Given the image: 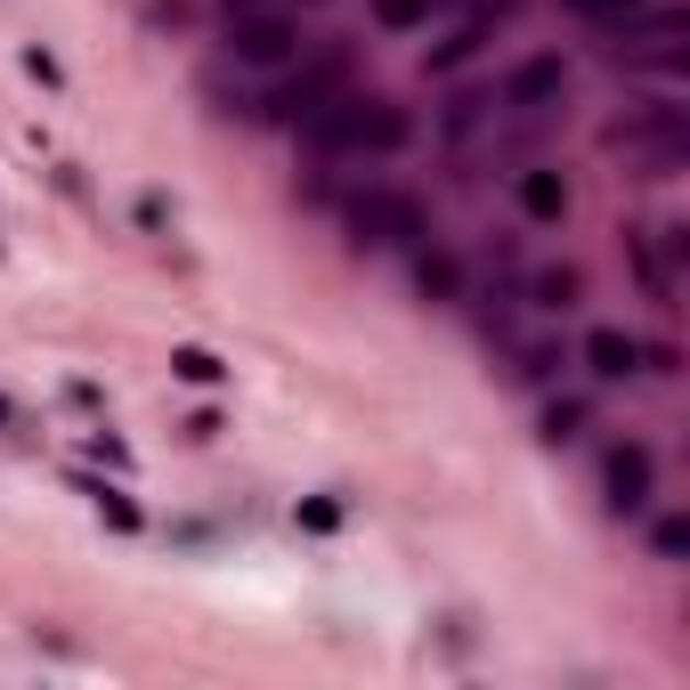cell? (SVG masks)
I'll return each mask as SVG.
<instances>
[{
	"label": "cell",
	"instance_id": "cell-1",
	"mask_svg": "<svg viewBox=\"0 0 690 690\" xmlns=\"http://www.w3.org/2000/svg\"><path fill=\"white\" fill-rule=\"evenodd\" d=\"M220 41H227V57H236V66H253V74L292 66V57H301V25H292L285 9H236Z\"/></svg>",
	"mask_w": 690,
	"mask_h": 690
},
{
	"label": "cell",
	"instance_id": "cell-2",
	"mask_svg": "<svg viewBox=\"0 0 690 690\" xmlns=\"http://www.w3.org/2000/svg\"><path fill=\"white\" fill-rule=\"evenodd\" d=\"M342 220H349L358 244H390V253H399V244H423V203L399 196V187H366V196H349Z\"/></svg>",
	"mask_w": 690,
	"mask_h": 690
},
{
	"label": "cell",
	"instance_id": "cell-3",
	"mask_svg": "<svg viewBox=\"0 0 690 690\" xmlns=\"http://www.w3.org/2000/svg\"><path fill=\"white\" fill-rule=\"evenodd\" d=\"M601 496H610L617 520L650 512V447H610V464H601Z\"/></svg>",
	"mask_w": 690,
	"mask_h": 690
},
{
	"label": "cell",
	"instance_id": "cell-4",
	"mask_svg": "<svg viewBox=\"0 0 690 690\" xmlns=\"http://www.w3.org/2000/svg\"><path fill=\"white\" fill-rule=\"evenodd\" d=\"M496 98H504L512 114H553L560 98H569V66H560V57H528V66H520Z\"/></svg>",
	"mask_w": 690,
	"mask_h": 690
},
{
	"label": "cell",
	"instance_id": "cell-5",
	"mask_svg": "<svg viewBox=\"0 0 690 690\" xmlns=\"http://www.w3.org/2000/svg\"><path fill=\"white\" fill-rule=\"evenodd\" d=\"M496 25H504V9H496V16H464V25H455L447 41H431V49H423V66H431V74H455V66H471V57L496 41Z\"/></svg>",
	"mask_w": 690,
	"mask_h": 690
},
{
	"label": "cell",
	"instance_id": "cell-6",
	"mask_svg": "<svg viewBox=\"0 0 690 690\" xmlns=\"http://www.w3.org/2000/svg\"><path fill=\"white\" fill-rule=\"evenodd\" d=\"M585 366H593V382H625V374L642 366V342L617 333V325H601V333H585Z\"/></svg>",
	"mask_w": 690,
	"mask_h": 690
},
{
	"label": "cell",
	"instance_id": "cell-7",
	"mask_svg": "<svg viewBox=\"0 0 690 690\" xmlns=\"http://www.w3.org/2000/svg\"><path fill=\"white\" fill-rule=\"evenodd\" d=\"M504 358H512V382H553L560 366H569V342H553V333H536V342H504Z\"/></svg>",
	"mask_w": 690,
	"mask_h": 690
},
{
	"label": "cell",
	"instance_id": "cell-8",
	"mask_svg": "<svg viewBox=\"0 0 690 690\" xmlns=\"http://www.w3.org/2000/svg\"><path fill=\"white\" fill-rule=\"evenodd\" d=\"M520 212H528V220H569V179L545 171V163L520 171Z\"/></svg>",
	"mask_w": 690,
	"mask_h": 690
},
{
	"label": "cell",
	"instance_id": "cell-9",
	"mask_svg": "<svg viewBox=\"0 0 690 690\" xmlns=\"http://www.w3.org/2000/svg\"><path fill=\"white\" fill-rule=\"evenodd\" d=\"M414 292H423V301H464V260L455 253H414Z\"/></svg>",
	"mask_w": 690,
	"mask_h": 690
},
{
	"label": "cell",
	"instance_id": "cell-10",
	"mask_svg": "<svg viewBox=\"0 0 690 690\" xmlns=\"http://www.w3.org/2000/svg\"><path fill=\"white\" fill-rule=\"evenodd\" d=\"M520 301H528V309H577L585 277H577V268H536V277L520 285Z\"/></svg>",
	"mask_w": 690,
	"mask_h": 690
},
{
	"label": "cell",
	"instance_id": "cell-11",
	"mask_svg": "<svg viewBox=\"0 0 690 690\" xmlns=\"http://www.w3.org/2000/svg\"><path fill=\"white\" fill-rule=\"evenodd\" d=\"M488 114H504V98H496V90H455L447 98V138H471Z\"/></svg>",
	"mask_w": 690,
	"mask_h": 690
},
{
	"label": "cell",
	"instance_id": "cell-12",
	"mask_svg": "<svg viewBox=\"0 0 690 690\" xmlns=\"http://www.w3.org/2000/svg\"><path fill=\"white\" fill-rule=\"evenodd\" d=\"M650 553L666 560V569L690 560V520H682V512H658V520H650Z\"/></svg>",
	"mask_w": 690,
	"mask_h": 690
},
{
	"label": "cell",
	"instance_id": "cell-13",
	"mask_svg": "<svg viewBox=\"0 0 690 690\" xmlns=\"http://www.w3.org/2000/svg\"><path fill=\"white\" fill-rule=\"evenodd\" d=\"M431 0H374V25H382V33H414V25H431Z\"/></svg>",
	"mask_w": 690,
	"mask_h": 690
},
{
	"label": "cell",
	"instance_id": "cell-14",
	"mask_svg": "<svg viewBox=\"0 0 690 690\" xmlns=\"http://www.w3.org/2000/svg\"><path fill=\"white\" fill-rule=\"evenodd\" d=\"M634 9H650V0H569V16H585L593 33H610V25H625Z\"/></svg>",
	"mask_w": 690,
	"mask_h": 690
},
{
	"label": "cell",
	"instance_id": "cell-15",
	"mask_svg": "<svg viewBox=\"0 0 690 690\" xmlns=\"http://www.w3.org/2000/svg\"><path fill=\"white\" fill-rule=\"evenodd\" d=\"M171 374H179V382H220V358H212V349H171Z\"/></svg>",
	"mask_w": 690,
	"mask_h": 690
},
{
	"label": "cell",
	"instance_id": "cell-16",
	"mask_svg": "<svg viewBox=\"0 0 690 690\" xmlns=\"http://www.w3.org/2000/svg\"><path fill=\"white\" fill-rule=\"evenodd\" d=\"M585 414H593L585 399H553V407H545V438H577V431H585Z\"/></svg>",
	"mask_w": 690,
	"mask_h": 690
},
{
	"label": "cell",
	"instance_id": "cell-17",
	"mask_svg": "<svg viewBox=\"0 0 690 690\" xmlns=\"http://www.w3.org/2000/svg\"><path fill=\"white\" fill-rule=\"evenodd\" d=\"M25 74H33V81H49V90H57V81H66V66H57L49 49H25Z\"/></svg>",
	"mask_w": 690,
	"mask_h": 690
},
{
	"label": "cell",
	"instance_id": "cell-18",
	"mask_svg": "<svg viewBox=\"0 0 690 690\" xmlns=\"http://www.w3.org/2000/svg\"><path fill=\"white\" fill-rule=\"evenodd\" d=\"M301 520H309V528H342V504H333V496H318V504H309Z\"/></svg>",
	"mask_w": 690,
	"mask_h": 690
},
{
	"label": "cell",
	"instance_id": "cell-19",
	"mask_svg": "<svg viewBox=\"0 0 690 690\" xmlns=\"http://www.w3.org/2000/svg\"><path fill=\"white\" fill-rule=\"evenodd\" d=\"M236 9H260V0H227V16H236Z\"/></svg>",
	"mask_w": 690,
	"mask_h": 690
},
{
	"label": "cell",
	"instance_id": "cell-20",
	"mask_svg": "<svg viewBox=\"0 0 690 690\" xmlns=\"http://www.w3.org/2000/svg\"><path fill=\"white\" fill-rule=\"evenodd\" d=\"M0 423H9V399H0Z\"/></svg>",
	"mask_w": 690,
	"mask_h": 690
}]
</instances>
